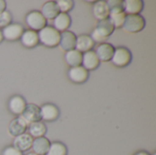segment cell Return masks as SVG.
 <instances>
[{"mask_svg": "<svg viewBox=\"0 0 156 155\" xmlns=\"http://www.w3.org/2000/svg\"><path fill=\"white\" fill-rule=\"evenodd\" d=\"M114 29L115 27L109 17L102 20H99L96 24L94 30L91 33L90 37L94 42H98L100 44L103 43L113 33Z\"/></svg>", "mask_w": 156, "mask_h": 155, "instance_id": "1", "label": "cell"}, {"mask_svg": "<svg viewBox=\"0 0 156 155\" xmlns=\"http://www.w3.org/2000/svg\"><path fill=\"white\" fill-rule=\"evenodd\" d=\"M37 36L39 42L48 48H55L58 46L60 33L53 26H46L37 32Z\"/></svg>", "mask_w": 156, "mask_h": 155, "instance_id": "2", "label": "cell"}, {"mask_svg": "<svg viewBox=\"0 0 156 155\" xmlns=\"http://www.w3.org/2000/svg\"><path fill=\"white\" fill-rule=\"evenodd\" d=\"M145 19L141 15H126L122 29L128 33H139L145 27Z\"/></svg>", "mask_w": 156, "mask_h": 155, "instance_id": "3", "label": "cell"}, {"mask_svg": "<svg viewBox=\"0 0 156 155\" xmlns=\"http://www.w3.org/2000/svg\"><path fill=\"white\" fill-rule=\"evenodd\" d=\"M133 58L132 52L125 47L115 48L113 56L112 58V62L113 65L119 68H124L128 66Z\"/></svg>", "mask_w": 156, "mask_h": 155, "instance_id": "4", "label": "cell"}, {"mask_svg": "<svg viewBox=\"0 0 156 155\" xmlns=\"http://www.w3.org/2000/svg\"><path fill=\"white\" fill-rule=\"evenodd\" d=\"M26 23L33 31H39L47 26V19L42 16L40 11L33 10L26 16Z\"/></svg>", "mask_w": 156, "mask_h": 155, "instance_id": "5", "label": "cell"}, {"mask_svg": "<svg viewBox=\"0 0 156 155\" xmlns=\"http://www.w3.org/2000/svg\"><path fill=\"white\" fill-rule=\"evenodd\" d=\"M24 31V26L21 24L11 23L10 25L4 27L1 32L3 35V38L8 41H16L21 37Z\"/></svg>", "mask_w": 156, "mask_h": 155, "instance_id": "6", "label": "cell"}, {"mask_svg": "<svg viewBox=\"0 0 156 155\" xmlns=\"http://www.w3.org/2000/svg\"><path fill=\"white\" fill-rule=\"evenodd\" d=\"M21 118L23 120H25V122L27 124L37 122H40L41 121L40 108L34 103L27 104L23 113L21 114Z\"/></svg>", "mask_w": 156, "mask_h": 155, "instance_id": "7", "label": "cell"}, {"mask_svg": "<svg viewBox=\"0 0 156 155\" xmlns=\"http://www.w3.org/2000/svg\"><path fill=\"white\" fill-rule=\"evenodd\" d=\"M114 49H115V48L112 44L103 42L97 46V48L95 49V53L100 61L108 62V61L112 60V58L114 53Z\"/></svg>", "mask_w": 156, "mask_h": 155, "instance_id": "8", "label": "cell"}, {"mask_svg": "<svg viewBox=\"0 0 156 155\" xmlns=\"http://www.w3.org/2000/svg\"><path fill=\"white\" fill-rule=\"evenodd\" d=\"M40 116L42 121L51 122L59 117V110L56 105L47 103L40 107Z\"/></svg>", "mask_w": 156, "mask_h": 155, "instance_id": "9", "label": "cell"}, {"mask_svg": "<svg viewBox=\"0 0 156 155\" xmlns=\"http://www.w3.org/2000/svg\"><path fill=\"white\" fill-rule=\"evenodd\" d=\"M68 77L72 82L76 84H81L88 79L89 71L86 70L82 66L70 68L68 71Z\"/></svg>", "mask_w": 156, "mask_h": 155, "instance_id": "10", "label": "cell"}, {"mask_svg": "<svg viewBox=\"0 0 156 155\" xmlns=\"http://www.w3.org/2000/svg\"><path fill=\"white\" fill-rule=\"evenodd\" d=\"M27 130V123L21 117L13 119L8 125V132L11 136L16 137L26 132Z\"/></svg>", "mask_w": 156, "mask_h": 155, "instance_id": "11", "label": "cell"}, {"mask_svg": "<svg viewBox=\"0 0 156 155\" xmlns=\"http://www.w3.org/2000/svg\"><path fill=\"white\" fill-rule=\"evenodd\" d=\"M76 35L69 31H64L60 33V38H59V43L58 45L60 46V48L64 50V51H69L71 49L75 48V45H76Z\"/></svg>", "mask_w": 156, "mask_h": 155, "instance_id": "12", "label": "cell"}, {"mask_svg": "<svg viewBox=\"0 0 156 155\" xmlns=\"http://www.w3.org/2000/svg\"><path fill=\"white\" fill-rule=\"evenodd\" d=\"M26 106L27 102L25 99L20 95H15L11 97L8 101V109L10 112L16 116H19L23 113Z\"/></svg>", "mask_w": 156, "mask_h": 155, "instance_id": "13", "label": "cell"}, {"mask_svg": "<svg viewBox=\"0 0 156 155\" xmlns=\"http://www.w3.org/2000/svg\"><path fill=\"white\" fill-rule=\"evenodd\" d=\"M100 60L94 50H90L82 54V62L81 66L86 70H94L100 65Z\"/></svg>", "mask_w": 156, "mask_h": 155, "instance_id": "14", "label": "cell"}, {"mask_svg": "<svg viewBox=\"0 0 156 155\" xmlns=\"http://www.w3.org/2000/svg\"><path fill=\"white\" fill-rule=\"evenodd\" d=\"M33 138L28 133H23L15 137L13 142V146L20 152H26L31 149L33 143Z\"/></svg>", "mask_w": 156, "mask_h": 155, "instance_id": "15", "label": "cell"}, {"mask_svg": "<svg viewBox=\"0 0 156 155\" xmlns=\"http://www.w3.org/2000/svg\"><path fill=\"white\" fill-rule=\"evenodd\" d=\"M71 25V17L67 13H59L53 19V27L59 33L67 31Z\"/></svg>", "mask_w": 156, "mask_h": 155, "instance_id": "16", "label": "cell"}, {"mask_svg": "<svg viewBox=\"0 0 156 155\" xmlns=\"http://www.w3.org/2000/svg\"><path fill=\"white\" fill-rule=\"evenodd\" d=\"M95 42L92 40L90 36L89 35H80L76 38L75 49L80 51V53H85L90 50H92Z\"/></svg>", "mask_w": 156, "mask_h": 155, "instance_id": "17", "label": "cell"}, {"mask_svg": "<svg viewBox=\"0 0 156 155\" xmlns=\"http://www.w3.org/2000/svg\"><path fill=\"white\" fill-rule=\"evenodd\" d=\"M92 13L94 17L98 19V21L108 18L110 15V9L108 7L107 2L104 0L94 2L92 6Z\"/></svg>", "mask_w": 156, "mask_h": 155, "instance_id": "18", "label": "cell"}, {"mask_svg": "<svg viewBox=\"0 0 156 155\" xmlns=\"http://www.w3.org/2000/svg\"><path fill=\"white\" fill-rule=\"evenodd\" d=\"M20 39H21L22 45L27 48H33L36 46H37L39 43L37 32L33 31L31 29L25 30L24 33L22 34Z\"/></svg>", "mask_w": 156, "mask_h": 155, "instance_id": "19", "label": "cell"}, {"mask_svg": "<svg viewBox=\"0 0 156 155\" xmlns=\"http://www.w3.org/2000/svg\"><path fill=\"white\" fill-rule=\"evenodd\" d=\"M144 5L142 0H123V10L126 15H140Z\"/></svg>", "mask_w": 156, "mask_h": 155, "instance_id": "20", "label": "cell"}, {"mask_svg": "<svg viewBox=\"0 0 156 155\" xmlns=\"http://www.w3.org/2000/svg\"><path fill=\"white\" fill-rule=\"evenodd\" d=\"M50 143H51L49 142V140L46 137H39L33 140L31 148L33 150V153L36 154L46 155L49 149Z\"/></svg>", "mask_w": 156, "mask_h": 155, "instance_id": "21", "label": "cell"}, {"mask_svg": "<svg viewBox=\"0 0 156 155\" xmlns=\"http://www.w3.org/2000/svg\"><path fill=\"white\" fill-rule=\"evenodd\" d=\"M40 13L47 20H53L59 14V10L56 1H47L42 5Z\"/></svg>", "mask_w": 156, "mask_h": 155, "instance_id": "22", "label": "cell"}, {"mask_svg": "<svg viewBox=\"0 0 156 155\" xmlns=\"http://www.w3.org/2000/svg\"><path fill=\"white\" fill-rule=\"evenodd\" d=\"M65 60L66 63L70 68H75L81 66L82 62V53L78 51L77 49H71L69 51H67L65 54Z\"/></svg>", "mask_w": 156, "mask_h": 155, "instance_id": "23", "label": "cell"}, {"mask_svg": "<svg viewBox=\"0 0 156 155\" xmlns=\"http://www.w3.org/2000/svg\"><path fill=\"white\" fill-rule=\"evenodd\" d=\"M28 130V134L32 138H39V137H44V135L47 132V127L45 123L42 122H37L30 123L29 126H27Z\"/></svg>", "mask_w": 156, "mask_h": 155, "instance_id": "24", "label": "cell"}, {"mask_svg": "<svg viewBox=\"0 0 156 155\" xmlns=\"http://www.w3.org/2000/svg\"><path fill=\"white\" fill-rule=\"evenodd\" d=\"M126 17V14L124 10H118V11H110L109 18L111 19L112 23L113 24L115 28L122 27Z\"/></svg>", "mask_w": 156, "mask_h": 155, "instance_id": "25", "label": "cell"}, {"mask_svg": "<svg viewBox=\"0 0 156 155\" xmlns=\"http://www.w3.org/2000/svg\"><path fill=\"white\" fill-rule=\"evenodd\" d=\"M68 149L66 145L59 142L50 143L49 149L46 155H67Z\"/></svg>", "mask_w": 156, "mask_h": 155, "instance_id": "26", "label": "cell"}, {"mask_svg": "<svg viewBox=\"0 0 156 155\" xmlns=\"http://www.w3.org/2000/svg\"><path fill=\"white\" fill-rule=\"evenodd\" d=\"M59 13H67L70 11L74 6V2L72 0H58L56 1Z\"/></svg>", "mask_w": 156, "mask_h": 155, "instance_id": "27", "label": "cell"}, {"mask_svg": "<svg viewBox=\"0 0 156 155\" xmlns=\"http://www.w3.org/2000/svg\"><path fill=\"white\" fill-rule=\"evenodd\" d=\"M12 22V15L10 12L5 10L0 14V27H5L6 26L10 25Z\"/></svg>", "mask_w": 156, "mask_h": 155, "instance_id": "28", "label": "cell"}, {"mask_svg": "<svg viewBox=\"0 0 156 155\" xmlns=\"http://www.w3.org/2000/svg\"><path fill=\"white\" fill-rule=\"evenodd\" d=\"M106 2L110 11L123 10V0H108Z\"/></svg>", "mask_w": 156, "mask_h": 155, "instance_id": "29", "label": "cell"}, {"mask_svg": "<svg viewBox=\"0 0 156 155\" xmlns=\"http://www.w3.org/2000/svg\"><path fill=\"white\" fill-rule=\"evenodd\" d=\"M2 155H23V153L16 149L14 146H8L4 149Z\"/></svg>", "mask_w": 156, "mask_h": 155, "instance_id": "30", "label": "cell"}, {"mask_svg": "<svg viewBox=\"0 0 156 155\" xmlns=\"http://www.w3.org/2000/svg\"><path fill=\"white\" fill-rule=\"evenodd\" d=\"M6 8V3L5 0H0V14L4 12Z\"/></svg>", "mask_w": 156, "mask_h": 155, "instance_id": "31", "label": "cell"}, {"mask_svg": "<svg viewBox=\"0 0 156 155\" xmlns=\"http://www.w3.org/2000/svg\"><path fill=\"white\" fill-rule=\"evenodd\" d=\"M134 155H151L149 153L145 152V151H140L138 153H136Z\"/></svg>", "mask_w": 156, "mask_h": 155, "instance_id": "32", "label": "cell"}, {"mask_svg": "<svg viewBox=\"0 0 156 155\" xmlns=\"http://www.w3.org/2000/svg\"><path fill=\"white\" fill-rule=\"evenodd\" d=\"M3 39H4V38H3V35H2V32H1V30H0V43L3 41Z\"/></svg>", "mask_w": 156, "mask_h": 155, "instance_id": "33", "label": "cell"}, {"mask_svg": "<svg viewBox=\"0 0 156 155\" xmlns=\"http://www.w3.org/2000/svg\"><path fill=\"white\" fill-rule=\"evenodd\" d=\"M26 155H37V154H36V153H27V154H26Z\"/></svg>", "mask_w": 156, "mask_h": 155, "instance_id": "34", "label": "cell"}, {"mask_svg": "<svg viewBox=\"0 0 156 155\" xmlns=\"http://www.w3.org/2000/svg\"><path fill=\"white\" fill-rule=\"evenodd\" d=\"M153 155H156V153H154V154H153Z\"/></svg>", "mask_w": 156, "mask_h": 155, "instance_id": "35", "label": "cell"}]
</instances>
